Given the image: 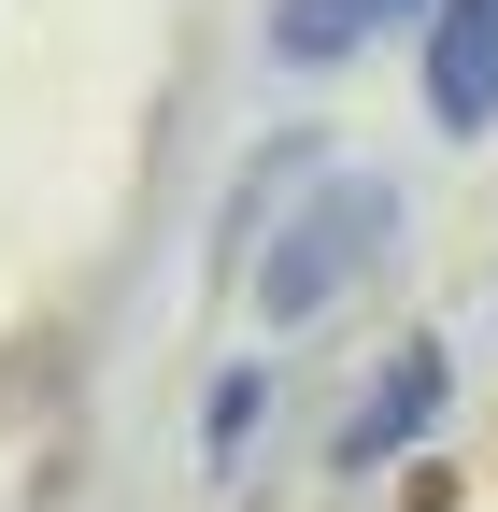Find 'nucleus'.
<instances>
[{
	"label": "nucleus",
	"instance_id": "f257e3e1",
	"mask_svg": "<svg viewBox=\"0 0 498 512\" xmlns=\"http://www.w3.org/2000/svg\"><path fill=\"white\" fill-rule=\"evenodd\" d=\"M399 242V185H370V171H328L314 200H299L285 228H271V271H257V313L271 328H314V313L370 271V256Z\"/></svg>",
	"mask_w": 498,
	"mask_h": 512
},
{
	"label": "nucleus",
	"instance_id": "f03ea898",
	"mask_svg": "<svg viewBox=\"0 0 498 512\" xmlns=\"http://www.w3.org/2000/svg\"><path fill=\"white\" fill-rule=\"evenodd\" d=\"M427 128H498V0H427Z\"/></svg>",
	"mask_w": 498,
	"mask_h": 512
},
{
	"label": "nucleus",
	"instance_id": "7ed1b4c3",
	"mask_svg": "<svg viewBox=\"0 0 498 512\" xmlns=\"http://www.w3.org/2000/svg\"><path fill=\"white\" fill-rule=\"evenodd\" d=\"M427 413H442V342H413V356H399V370H385V384H370V399L342 413L328 470H385V456H399V441H413Z\"/></svg>",
	"mask_w": 498,
	"mask_h": 512
},
{
	"label": "nucleus",
	"instance_id": "20e7f679",
	"mask_svg": "<svg viewBox=\"0 0 498 512\" xmlns=\"http://www.w3.org/2000/svg\"><path fill=\"white\" fill-rule=\"evenodd\" d=\"M385 15H413V0H271V57H299V72H328V57H356Z\"/></svg>",
	"mask_w": 498,
	"mask_h": 512
},
{
	"label": "nucleus",
	"instance_id": "39448f33",
	"mask_svg": "<svg viewBox=\"0 0 498 512\" xmlns=\"http://www.w3.org/2000/svg\"><path fill=\"white\" fill-rule=\"evenodd\" d=\"M242 427H257V370H228V384H214V456H242Z\"/></svg>",
	"mask_w": 498,
	"mask_h": 512
}]
</instances>
